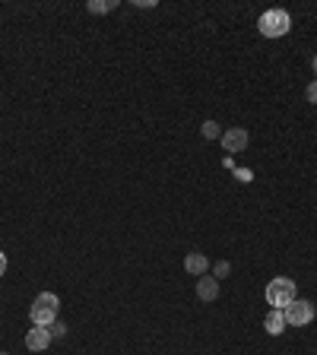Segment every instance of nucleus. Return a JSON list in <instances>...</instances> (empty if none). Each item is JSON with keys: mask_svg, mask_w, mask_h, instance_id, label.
<instances>
[{"mask_svg": "<svg viewBox=\"0 0 317 355\" xmlns=\"http://www.w3.org/2000/svg\"><path fill=\"white\" fill-rule=\"evenodd\" d=\"M200 134H203L206 140H219V136H222V130H219V124H216V121H206L203 127H200Z\"/></svg>", "mask_w": 317, "mask_h": 355, "instance_id": "obj_11", "label": "nucleus"}, {"mask_svg": "<svg viewBox=\"0 0 317 355\" xmlns=\"http://www.w3.org/2000/svg\"><path fill=\"white\" fill-rule=\"evenodd\" d=\"M282 314H286V324L289 327H308L311 320H314V304L302 302V298H295L292 304H286V308H282Z\"/></svg>", "mask_w": 317, "mask_h": 355, "instance_id": "obj_4", "label": "nucleus"}, {"mask_svg": "<svg viewBox=\"0 0 317 355\" xmlns=\"http://www.w3.org/2000/svg\"><path fill=\"white\" fill-rule=\"evenodd\" d=\"M305 95H308V102H311V105H317V80L308 86V89H305Z\"/></svg>", "mask_w": 317, "mask_h": 355, "instance_id": "obj_13", "label": "nucleus"}, {"mask_svg": "<svg viewBox=\"0 0 317 355\" xmlns=\"http://www.w3.org/2000/svg\"><path fill=\"white\" fill-rule=\"evenodd\" d=\"M228 273H232V264L219 260V264H216V273H212V276H216V280H222V276H228Z\"/></svg>", "mask_w": 317, "mask_h": 355, "instance_id": "obj_12", "label": "nucleus"}, {"mask_svg": "<svg viewBox=\"0 0 317 355\" xmlns=\"http://www.w3.org/2000/svg\"><path fill=\"white\" fill-rule=\"evenodd\" d=\"M0 355H10V352H0Z\"/></svg>", "mask_w": 317, "mask_h": 355, "instance_id": "obj_17", "label": "nucleus"}, {"mask_svg": "<svg viewBox=\"0 0 317 355\" xmlns=\"http://www.w3.org/2000/svg\"><path fill=\"white\" fill-rule=\"evenodd\" d=\"M26 346H29L32 352L48 349V346H51V327H32V330L26 333Z\"/></svg>", "mask_w": 317, "mask_h": 355, "instance_id": "obj_7", "label": "nucleus"}, {"mask_svg": "<svg viewBox=\"0 0 317 355\" xmlns=\"http://www.w3.org/2000/svg\"><path fill=\"white\" fill-rule=\"evenodd\" d=\"M184 270H188L190 276H203V273L210 270V260H206V254L194 251V254H188V257H184Z\"/></svg>", "mask_w": 317, "mask_h": 355, "instance_id": "obj_8", "label": "nucleus"}, {"mask_svg": "<svg viewBox=\"0 0 317 355\" xmlns=\"http://www.w3.org/2000/svg\"><path fill=\"white\" fill-rule=\"evenodd\" d=\"M3 273H7V254L0 251V276H3Z\"/></svg>", "mask_w": 317, "mask_h": 355, "instance_id": "obj_15", "label": "nucleus"}, {"mask_svg": "<svg viewBox=\"0 0 317 355\" xmlns=\"http://www.w3.org/2000/svg\"><path fill=\"white\" fill-rule=\"evenodd\" d=\"M311 67H314V76H317V54H314V57H311Z\"/></svg>", "mask_w": 317, "mask_h": 355, "instance_id": "obj_16", "label": "nucleus"}, {"mask_svg": "<svg viewBox=\"0 0 317 355\" xmlns=\"http://www.w3.org/2000/svg\"><path fill=\"white\" fill-rule=\"evenodd\" d=\"M86 7H89V13H108V10H118V0H89V3H86Z\"/></svg>", "mask_w": 317, "mask_h": 355, "instance_id": "obj_10", "label": "nucleus"}, {"mask_svg": "<svg viewBox=\"0 0 317 355\" xmlns=\"http://www.w3.org/2000/svg\"><path fill=\"white\" fill-rule=\"evenodd\" d=\"M257 29L266 38H282L292 29V16H289L286 10H266V13L257 19Z\"/></svg>", "mask_w": 317, "mask_h": 355, "instance_id": "obj_2", "label": "nucleus"}, {"mask_svg": "<svg viewBox=\"0 0 317 355\" xmlns=\"http://www.w3.org/2000/svg\"><path fill=\"white\" fill-rule=\"evenodd\" d=\"M197 298H200V302H216V298H219V280H216V276H210V273H203V276H200V280H197Z\"/></svg>", "mask_w": 317, "mask_h": 355, "instance_id": "obj_6", "label": "nucleus"}, {"mask_svg": "<svg viewBox=\"0 0 317 355\" xmlns=\"http://www.w3.org/2000/svg\"><path fill=\"white\" fill-rule=\"evenodd\" d=\"M295 298H298V289H295L292 280H286V276H276V280H270V286H266V304H273V308H286V304H292Z\"/></svg>", "mask_w": 317, "mask_h": 355, "instance_id": "obj_3", "label": "nucleus"}, {"mask_svg": "<svg viewBox=\"0 0 317 355\" xmlns=\"http://www.w3.org/2000/svg\"><path fill=\"white\" fill-rule=\"evenodd\" d=\"M264 327H266V333H270V336H280V333L286 330V314H282L280 308H273L270 314L264 318Z\"/></svg>", "mask_w": 317, "mask_h": 355, "instance_id": "obj_9", "label": "nucleus"}, {"mask_svg": "<svg viewBox=\"0 0 317 355\" xmlns=\"http://www.w3.org/2000/svg\"><path fill=\"white\" fill-rule=\"evenodd\" d=\"M64 333H67V327H64L61 320H54V324H51V336H64Z\"/></svg>", "mask_w": 317, "mask_h": 355, "instance_id": "obj_14", "label": "nucleus"}, {"mask_svg": "<svg viewBox=\"0 0 317 355\" xmlns=\"http://www.w3.org/2000/svg\"><path fill=\"white\" fill-rule=\"evenodd\" d=\"M222 140V149L226 152H244V146H248V140H251V134L244 127H228L226 134L219 136Z\"/></svg>", "mask_w": 317, "mask_h": 355, "instance_id": "obj_5", "label": "nucleus"}, {"mask_svg": "<svg viewBox=\"0 0 317 355\" xmlns=\"http://www.w3.org/2000/svg\"><path fill=\"white\" fill-rule=\"evenodd\" d=\"M57 311H61V298L54 292H42L32 302V308H29V314H32V324L35 327H51L54 320H57Z\"/></svg>", "mask_w": 317, "mask_h": 355, "instance_id": "obj_1", "label": "nucleus"}]
</instances>
